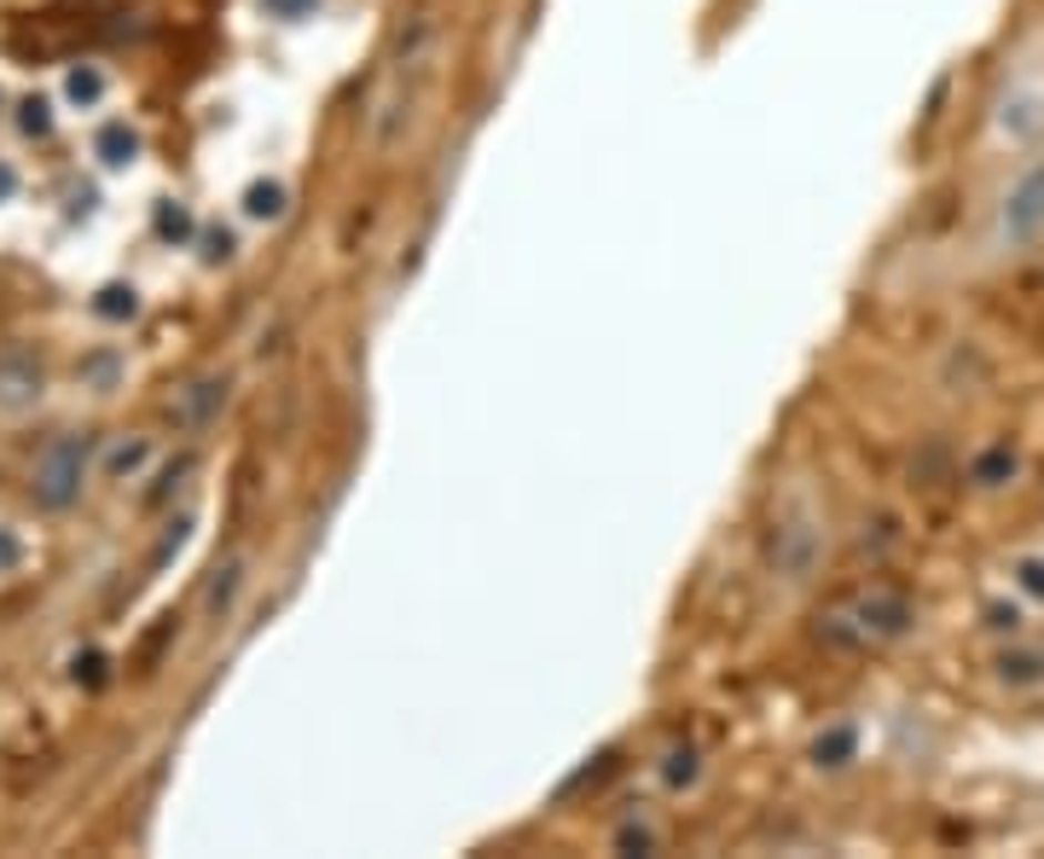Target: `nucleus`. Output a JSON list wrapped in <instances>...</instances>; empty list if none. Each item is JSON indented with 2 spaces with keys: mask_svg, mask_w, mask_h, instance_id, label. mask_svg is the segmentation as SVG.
<instances>
[{
  "mask_svg": "<svg viewBox=\"0 0 1044 859\" xmlns=\"http://www.w3.org/2000/svg\"><path fill=\"white\" fill-rule=\"evenodd\" d=\"M88 453H93L88 436H59L53 447L41 453V465H36V499L47 505V512H64V505L82 494Z\"/></svg>",
  "mask_w": 1044,
  "mask_h": 859,
  "instance_id": "nucleus-1",
  "label": "nucleus"
},
{
  "mask_svg": "<svg viewBox=\"0 0 1044 859\" xmlns=\"http://www.w3.org/2000/svg\"><path fill=\"white\" fill-rule=\"evenodd\" d=\"M999 233H1004L1010 250H1022V244H1033L1044 233V163L1027 169L1022 181L1010 186L1004 210H999Z\"/></svg>",
  "mask_w": 1044,
  "mask_h": 859,
  "instance_id": "nucleus-2",
  "label": "nucleus"
},
{
  "mask_svg": "<svg viewBox=\"0 0 1044 859\" xmlns=\"http://www.w3.org/2000/svg\"><path fill=\"white\" fill-rule=\"evenodd\" d=\"M853 627H859L864 639H900L905 627H911V604L894 598V593H871L853 610Z\"/></svg>",
  "mask_w": 1044,
  "mask_h": 859,
  "instance_id": "nucleus-3",
  "label": "nucleus"
},
{
  "mask_svg": "<svg viewBox=\"0 0 1044 859\" xmlns=\"http://www.w3.org/2000/svg\"><path fill=\"white\" fill-rule=\"evenodd\" d=\"M812 564H819V528L812 523H789L783 535H778V569L783 575H812Z\"/></svg>",
  "mask_w": 1044,
  "mask_h": 859,
  "instance_id": "nucleus-4",
  "label": "nucleus"
},
{
  "mask_svg": "<svg viewBox=\"0 0 1044 859\" xmlns=\"http://www.w3.org/2000/svg\"><path fill=\"white\" fill-rule=\"evenodd\" d=\"M853 749H859V726L835 720V726H824L819 738H812V761H819V767H848Z\"/></svg>",
  "mask_w": 1044,
  "mask_h": 859,
  "instance_id": "nucleus-5",
  "label": "nucleus"
},
{
  "mask_svg": "<svg viewBox=\"0 0 1044 859\" xmlns=\"http://www.w3.org/2000/svg\"><path fill=\"white\" fill-rule=\"evenodd\" d=\"M93 151H99V163H105V169H129L140 158V134L129 129V122H105L99 140H93Z\"/></svg>",
  "mask_w": 1044,
  "mask_h": 859,
  "instance_id": "nucleus-6",
  "label": "nucleus"
},
{
  "mask_svg": "<svg viewBox=\"0 0 1044 859\" xmlns=\"http://www.w3.org/2000/svg\"><path fill=\"white\" fill-rule=\"evenodd\" d=\"M93 314L111 320V325L134 320V314H140V291H134V285H105V291L93 296Z\"/></svg>",
  "mask_w": 1044,
  "mask_h": 859,
  "instance_id": "nucleus-7",
  "label": "nucleus"
},
{
  "mask_svg": "<svg viewBox=\"0 0 1044 859\" xmlns=\"http://www.w3.org/2000/svg\"><path fill=\"white\" fill-rule=\"evenodd\" d=\"M221 401H226V377H203V384H192V395L181 401V418H186V424H203V418L221 407Z\"/></svg>",
  "mask_w": 1044,
  "mask_h": 859,
  "instance_id": "nucleus-8",
  "label": "nucleus"
},
{
  "mask_svg": "<svg viewBox=\"0 0 1044 859\" xmlns=\"http://www.w3.org/2000/svg\"><path fill=\"white\" fill-rule=\"evenodd\" d=\"M30 395H41V372L36 366H23V361L0 366V401H7V407H18V401H30Z\"/></svg>",
  "mask_w": 1044,
  "mask_h": 859,
  "instance_id": "nucleus-9",
  "label": "nucleus"
},
{
  "mask_svg": "<svg viewBox=\"0 0 1044 859\" xmlns=\"http://www.w3.org/2000/svg\"><path fill=\"white\" fill-rule=\"evenodd\" d=\"M244 215L250 221H278V215H285V186H278V181H256V186L244 192Z\"/></svg>",
  "mask_w": 1044,
  "mask_h": 859,
  "instance_id": "nucleus-10",
  "label": "nucleus"
},
{
  "mask_svg": "<svg viewBox=\"0 0 1044 859\" xmlns=\"http://www.w3.org/2000/svg\"><path fill=\"white\" fill-rule=\"evenodd\" d=\"M970 476H975L981 488H1004L1010 476H1015V453H1010V447H986L981 459H975V471H970Z\"/></svg>",
  "mask_w": 1044,
  "mask_h": 859,
  "instance_id": "nucleus-11",
  "label": "nucleus"
},
{
  "mask_svg": "<svg viewBox=\"0 0 1044 859\" xmlns=\"http://www.w3.org/2000/svg\"><path fill=\"white\" fill-rule=\"evenodd\" d=\"M239 575H244L239 564H226V569L210 580V593H203V616H221L226 604H233V593H239Z\"/></svg>",
  "mask_w": 1044,
  "mask_h": 859,
  "instance_id": "nucleus-12",
  "label": "nucleus"
},
{
  "mask_svg": "<svg viewBox=\"0 0 1044 859\" xmlns=\"http://www.w3.org/2000/svg\"><path fill=\"white\" fill-rule=\"evenodd\" d=\"M697 772H702L697 749H673V755H668V767H661V778H668V790H691V785H697Z\"/></svg>",
  "mask_w": 1044,
  "mask_h": 859,
  "instance_id": "nucleus-13",
  "label": "nucleus"
},
{
  "mask_svg": "<svg viewBox=\"0 0 1044 859\" xmlns=\"http://www.w3.org/2000/svg\"><path fill=\"white\" fill-rule=\"evenodd\" d=\"M64 93L75 99V105H99V93H105V75H99L93 64H82V70H70Z\"/></svg>",
  "mask_w": 1044,
  "mask_h": 859,
  "instance_id": "nucleus-14",
  "label": "nucleus"
},
{
  "mask_svg": "<svg viewBox=\"0 0 1044 859\" xmlns=\"http://www.w3.org/2000/svg\"><path fill=\"white\" fill-rule=\"evenodd\" d=\"M158 239H192V210L186 204H158Z\"/></svg>",
  "mask_w": 1044,
  "mask_h": 859,
  "instance_id": "nucleus-15",
  "label": "nucleus"
},
{
  "mask_svg": "<svg viewBox=\"0 0 1044 859\" xmlns=\"http://www.w3.org/2000/svg\"><path fill=\"white\" fill-rule=\"evenodd\" d=\"M145 465V442L134 436V442H116L111 453H105V476H129V471H140Z\"/></svg>",
  "mask_w": 1044,
  "mask_h": 859,
  "instance_id": "nucleus-16",
  "label": "nucleus"
},
{
  "mask_svg": "<svg viewBox=\"0 0 1044 859\" xmlns=\"http://www.w3.org/2000/svg\"><path fill=\"white\" fill-rule=\"evenodd\" d=\"M18 129L30 134V140H47V134H53V111H47V99H23Z\"/></svg>",
  "mask_w": 1044,
  "mask_h": 859,
  "instance_id": "nucleus-17",
  "label": "nucleus"
},
{
  "mask_svg": "<svg viewBox=\"0 0 1044 859\" xmlns=\"http://www.w3.org/2000/svg\"><path fill=\"white\" fill-rule=\"evenodd\" d=\"M186 528H192L186 517H181V523H169V535L158 540V552H151V575H158V569H163V564L174 558V552H181V546H186Z\"/></svg>",
  "mask_w": 1044,
  "mask_h": 859,
  "instance_id": "nucleus-18",
  "label": "nucleus"
},
{
  "mask_svg": "<svg viewBox=\"0 0 1044 859\" xmlns=\"http://www.w3.org/2000/svg\"><path fill=\"white\" fill-rule=\"evenodd\" d=\"M105 668H111L105 656L88 650V656H75V668H70V674H75V686H88V691H93V686H105Z\"/></svg>",
  "mask_w": 1044,
  "mask_h": 859,
  "instance_id": "nucleus-19",
  "label": "nucleus"
},
{
  "mask_svg": "<svg viewBox=\"0 0 1044 859\" xmlns=\"http://www.w3.org/2000/svg\"><path fill=\"white\" fill-rule=\"evenodd\" d=\"M1033 122H1038V99H1033V93H1022L1015 105H1004V129L1022 134V129H1033Z\"/></svg>",
  "mask_w": 1044,
  "mask_h": 859,
  "instance_id": "nucleus-20",
  "label": "nucleus"
},
{
  "mask_svg": "<svg viewBox=\"0 0 1044 859\" xmlns=\"http://www.w3.org/2000/svg\"><path fill=\"white\" fill-rule=\"evenodd\" d=\"M616 772V755H598V767H580L569 785H564V796H575V790H587V785H598V778H609Z\"/></svg>",
  "mask_w": 1044,
  "mask_h": 859,
  "instance_id": "nucleus-21",
  "label": "nucleus"
},
{
  "mask_svg": "<svg viewBox=\"0 0 1044 859\" xmlns=\"http://www.w3.org/2000/svg\"><path fill=\"white\" fill-rule=\"evenodd\" d=\"M226 256H233V233H226V226H215V233H203V262H226Z\"/></svg>",
  "mask_w": 1044,
  "mask_h": 859,
  "instance_id": "nucleus-22",
  "label": "nucleus"
},
{
  "mask_svg": "<svg viewBox=\"0 0 1044 859\" xmlns=\"http://www.w3.org/2000/svg\"><path fill=\"white\" fill-rule=\"evenodd\" d=\"M999 674H1004V679H1022V686H1027V679H1038V663H1033V656H1004Z\"/></svg>",
  "mask_w": 1044,
  "mask_h": 859,
  "instance_id": "nucleus-23",
  "label": "nucleus"
},
{
  "mask_svg": "<svg viewBox=\"0 0 1044 859\" xmlns=\"http://www.w3.org/2000/svg\"><path fill=\"white\" fill-rule=\"evenodd\" d=\"M616 848H639V853H650V848H656V837H650L645 825H621V830H616Z\"/></svg>",
  "mask_w": 1044,
  "mask_h": 859,
  "instance_id": "nucleus-24",
  "label": "nucleus"
},
{
  "mask_svg": "<svg viewBox=\"0 0 1044 859\" xmlns=\"http://www.w3.org/2000/svg\"><path fill=\"white\" fill-rule=\"evenodd\" d=\"M262 12L267 18H302V12H314V0H262Z\"/></svg>",
  "mask_w": 1044,
  "mask_h": 859,
  "instance_id": "nucleus-25",
  "label": "nucleus"
},
{
  "mask_svg": "<svg viewBox=\"0 0 1044 859\" xmlns=\"http://www.w3.org/2000/svg\"><path fill=\"white\" fill-rule=\"evenodd\" d=\"M18 558H23V540L12 535V528H0V575H7Z\"/></svg>",
  "mask_w": 1044,
  "mask_h": 859,
  "instance_id": "nucleus-26",
  "label": "nucleus"
},
{
  "mask_svg": "<svg viewBox=\"0 0 1044 859\" xmlns=\"http://www.w3.org/2000/svg\"><path fill=\"white\" fill-rule=\"evenodd\" d=\"M1022 587L1044 598V564H1038V558H1027V564H1022Z\"/></svg>",
  "mask_w": 1044,
  "mask_h": 859,
  "instance_id": "nucleus-27",
  "label": "nucleus"
},
{
  "mask_svg": "<svg viewBox=\"0 0 1044 859\" xmlns=\"http://www.w3.org/2000/svg\"><path fill=\"white\" fill-rule=\"evenodd\" d=\"M88 377H93V384H111V377H116V361H111V355L88 361Z\"/></svg>",
  "mask_w": 1044,
  "mask_h": 859,
  "instance_id": "nucleus-28",
  "label": "nucleus"
},
{
  "mask_svg": "<svg viewBox=\"0 0 1044 859\" xmlns=\"http://www.w3.org/2000/svg\"><path fill=\"white\" fill-rule=\"evenodd\" d=\"M12 192H18V169H12L7 158H0V204H7Z\"/></svg>",
  "mask_w": 1044,
  "mask_h": 859,
  "instance_id": "nucleus-29",
  "label": "nucleus"
}]
</instances>
